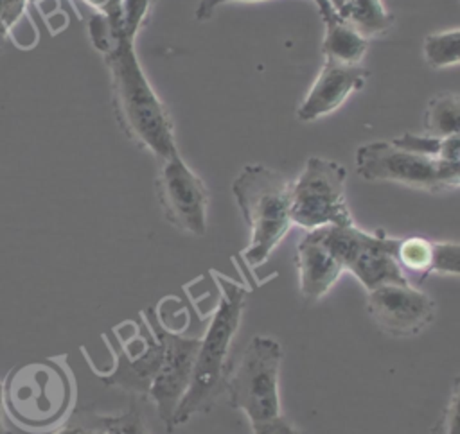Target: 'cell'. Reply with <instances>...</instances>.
<instances>
[{
  "label": "cell",
  "instance_id": "6da1fadb",
  "mask_svg": "<svg viewBox=\"0 0 460 434\" xmlns=\"http://www.w3.org/2000/svg\"><path fill=\"white\" fill-rule=\"evenodd\" d=\"M88 36L93 48L108 65L111 97L117 120L126 136L156 160L180 152L171 115L151 86L120 20L93 14L88 22Z\"/></svg>",
  "mask_w": 460,
  "mask_h": 434
},
{
  "label": "cell",
  "instance_id": "7a4b0ae2",
  "mask_svg": "<svg viewBox=\"0 0 460 434\" xmlns=\"http://www.w3.org/2000/svg\"><path fill=\"white\" fill-rule=\"evenodd\" d=\"M212 276L219 291V301L205 334L199 335L192 378L172 416L169 432L187 423L192 416L210 411L221 393H225V380L230 369L228 355L246 308L248 289L216 271H212Z\"/></svg>",
  "mask_w": 460,
  "mask_h": 434
},
{
  "label": "cell",
  "instance_id": "3957f363",
  "mask_svg": "<svg viewBox=\"0 0 460 434\" xmlns=\"http://www.w3.org/2000/svg\"><path fill=\"white\" fill-rule=\"evenodd\" d=\"M232 194L250 230V240L241 256L250 267H259L293 226L291 181L271 167L248 163L234 178Z\"/></svg>",
  "mask_w": 460,
  "mask_h": 434
},
{
  "label": "cell",
  "instance_id": "277c9868",
  "mask_svg": "<svg viewBox=\"0 0 460 434\" xmlns=\"http://www.w3.org/2000/svg\"><path fill=\"white\" fill-rule=\"evenodd\" d=\"M282 344L270 335H253L239 360L228 369L225 393L228 405L241 411L250 423L266 421L282 414L280 368Z\"/></svg>",
  "mask_w": 460,
  "mask_h": 434
},
{
  "label": "cell",
  "instance_id": "5b68a950",
  "mask_svg": "<svg viewBox=\"0 0 460 434\" xmlns=\"http://www.w3.org/2000/svg\"><path fill=\"white\" fill-rule=\"evenodd\" d=\"M356 172L365 181L399 183L415 190L440 194L460 188V170L435 154L402 147L394 140H376L356 149Z\"/></svg>",
  "mask_w": 460,
  "mask_h": 434
},
{
  "label": "cell",
  "instance_id": "8992f818",
  "mask_svg": "<svg viewBox=\"0 0 460 434\" xmlns=\"http://www.w3.org/2000/svg\"><path fill=\"white\" fill-rule=\"evenodd\" d=\"M347 169L340 161L309 156L291 181V221L309 230L354 224L345 195Z\"/></svg>",
  "mask_w": 460,
  "mask_h": 434
},
{
  "label": "cell",
  "instance_id": "52a82bcc",
  "mask_svg": "<svg viewBox=\"0 0 460 434\" xmlns=\"http://www.w3.org/2000/svg\"><path fill=\"white\" fill-rule=\"evenodd\" d=\"M323 246L350 271L356 280L372 291L383 283L408 282L395 260L397 237H390L385 230L365 231L356 224L323 226L313 230Z\"/></svg>",
  "mask_w": 460,
  "mask_h": 434
},
{
  "label": "cell",
  "instance_id": "ba28073f",
  "mask_svg": "<svg viewBox=\"0 0 460 434\" xmlns=\"http://www.w3.org/2000/svg\"><path fill=\"white\" fill-rule=\"evenodd\" d=\"M142 316L162 344L160 366L147 398L155 404L156 414L169 432L172 416L183 400L192 378L194 362L199 350V335H183L181 332L167 328L160 321L155 307L146 308Z\"/></svg>",
  "mask_w": 460,
  "mask_h": 434
},
{
  "label": "cell",
  "instance_id": "9c48e42d",
  "mask_svg": "<svg viewBox=\"0 0 460 434\" xmlns=\"http://www.w3.org/2000/svg\"><path fill=\"white\" fill-rule=\"evenodd\" d=\"M70 384L59 369L32 364L13 371L5 382V409L18 423L45 427L54 423L68 409Z\"/></svg>",
  "mask_w": 460,
  "mask_h": 434
},
{
  "label": "cell",
  "instance_id": "30bf717a",
  "mask_svg": "<svg viewBox=\"0 0 460 434\" xmlns=\"http://www.w3.org/2000/svg\"><path fill=\"white\" fill-rule=\"evenodd\" d=\"M129 334H124L120 325L111 330L115 334L113 341L119 344L113 350L115 366L102 371L92 366V369L106 386L147 398L160 366L162 344L142 312L138 319L129 321Z\"/></svg>",
  "mask_w": 460,
  "mask_h": 434
},
{
  "label": "cell",
  "instance_id": "8fae6325",
  "mask_svg": "<svg viewBox=\"0 0 460 434\" xmlns=\"http://www.w3.org/2000/svg\"><path fill=\"white\" fill-rule=\"evenodd\" d=\"M156 195L164 217L180 231L201 237L208 228V188L180 152L160 160Z\"/></svg>",
  "mask_w": 460,
  "mask_h": 434
},
{
  "label": "cell",
  "instance_id": "7c38bea8",
  "mask_svg": "<svg viewBox=\"0 0 460 434\" xmlns=\"http://www.w3.org/2000/svg\"><path fill=\"white\" fill-rule=\"evenodd\" d=\"M365 308L385 334L392 337H411L433 323L437 303L413 283L402 282L383 283L367 291Z\"/></svg>",
  "mask_w": 460,
  "mask_h": 434
},
{
  "label": "cell",
  "instance_id": "4fadbf2b",
  "mask_svg": "<svg viewBox=\"0 0 460 434\" xmlns=\"http://www.w3.org/2000/svg\"><path fill=\"white\" fill-rule=\"evenodd\" d=\"M370 72L363 65H338L325 61L311 88L296 108L300 122H314L336 111L354 91H359Z\"/></svg>",
  "mask_w": 460,
  "mask_h": 434
},
{
  "label": "cell",
  "instance_id": "5bb4252c",
  "mask_svg": "<svg viewBox=\"0 0 460 434\" xmlns=\"http://www.w3.org/2000/svg\"><path fill=\"white\" fill-rule=\"evenodd\" d=\"M295 267L298 292L307 303L320 301L345 271L341 262L323 246L313 230H309L296 244Z\"/></svg>",
  "mask_w": 460,
  "mask_h": 434
},
{
  "label": "cell",
  "instance_id": "9a60e30c",
  "mask_svg": "<svg viewBox=\"0 0 460 434\" xmlns=\"http://www.w3.org/2000/svg\"><path fill=\"white\" fill-rule=\"evenodd\" d=\"M323 27L325 32L322 39V52L325 61L338 65H361L370 39L343 22L340 14L323 22Z\"/></svg>",
  "mask_w": 460,
  "mask_h": 434
},
{
  "label": "cell",
  "instance_id": "2e32d148",
  "mask_svg": "<svg viewBox=\"0 0 460 434\" xmlns=\"http://www.w3.org/2000/svg\"><path fill=\"white\" fill-rule=\"evenodd\" d=\"M338 14L367 39L383 36L395 25V16L385 7L383 0H347Z\"/></svg>",
  "mask_w": 460,
  "mask_h": 434
},
{
  "label": "cell",
  "instance_id": "e0dca14e",
  "mask_svg": "<svg viewBox=\"0 0 460 434\" xmlns=\"http://www.w3.org/2000/svg\"><path fill=\"white\" fill-rule=\"evenodd\" d=\"M424 133L438 138H460V95L438 93L428 100Z\"/></svg>",
  "mask_w": 460,
  "mask_h": 434
},
{
  "label": "cell",
  "instance_id": "ac0fdd59",
  "mask_svg": "<svg viewBox=\"0 0 460 434\" xmlns=\"http://www.w3.org/2000/svg\"><path fill=\"white\" fill-rule=\"evenodd\" d=\"M422 54L426 65L435 70L460 65V27L428 34Z\"/></svg>",
  "mask_w": 460,
  "mask_h": 434
},
{
  "label": "cell",
  "instance_id": "d6986e66",
  "mask_svg": "<svg viewBox=\"0 0 460 434\" xmlns=\"http://www.w3.org/2000/svg\"><path fill=\"white\" fill-rule=\"evenodd\" d=\"M77 425L93 429L102 434H147L146 421L137 405H131L120 414H93L86 412Z\"/></svg>",
  "mask_w": 460,
  "mask_h": 434
},
{
  "label": "cell",
  "instance_id": "ffe728a7",
  "mask_svg": "<svg viewBox=\"0 0 460 434\" xmlns=\"http://www.w3.org/2000/svg\"><path fill=\"white\" fill-rule=\"evenodd\" d=\"M429 274L460 278V242L429 240L426 276Z\"/></svg>",
  "mask_w": 460,
  "mask_h": 434
},
{
  "label": "cell",
  "instance_id": "44dd1931",
  "mask_svg": "<svg viewBox=\"0 0 460 434\" xmlns=\"http://www.w3.org/2000/svg\"><path fill=\"white\" fill-rule=\"evenodd\" d=\"M428 434H460V373L455 377L449 398Z\"/></svg>",
  "mask_w": 460,
  "mask_h": 434
},
{
  "label": "cell",
  "instance_id": "7402d4cb",
  "mask_svg": "<svg viewBox=\"0 0 460 434\" xmlns=\"http://www.w3.org/2000/svg\"><path fill=\"white\" fill-rule=\"evenodd\" d=\"M155 0H120V25L129 38H137L144 27Z\"/></svg>",
  "mask_w": 460,
  "mask_h": 434
},
{
  "label": "cell",
  "instance_id": "603a6c76",
  "mask_svg": "<svg viewBox=\"0 0 460 434\" xmlns=\"http://www.w3.org/2000/svg\"><path fill=\"white\" fill-rule=\"evenodd\" d=\"M29 0H0V43L9 36L27 9Z\"/></svg>",
  "mask_w": 460,
  "mask_h": 434
},
{
  "label": "cell",
  "instance_id": "cb8c5ba5",
  "mask_svg": "<svg viewBox=\"0 0 460 434\" xmlns=\"http://www.w3.org/2000/svg\"><path fill=\"white\" fill-rule=\"evenodd\" d=\"M252 434H305L300 427H296L293 421H289L284 414L275 416L266 421L250 423Z\"/></svg>",
  "mask_w": 460,
  "mask_h": 434
},
{
  "label": "cell",
  "instance_id": "d4e9b609",
  "mask_svg": "<svg viewBox=\"0 0 460 434\" xmlns=\"http://www.w3.org/2000/svg\"><path fill=\"white\" fill-rule=\"evenodd\" d=\"M253 2H262V0H199V4L196 5V11H194V18L198 22H208L216 9L219 5H225V4H253Z\"/></svg>",
  "mask_w": 460,
  "mask_h": 434
},
{
  "label": "cell",
  "instance_id": "484cf974",
  "mask_svg": "<svg viewBox=\"0 0 460 434\" xmlns=\"http://www.w3.org/2000/svg\"><path fill=\"white\" fill-rule=\"evenodd\" d=\"M97 14L110 20H120V0H84Z\"/></svg>",
  "mask_w": 460,
  "mask_h": 434
},
{
  "label": "cell",
  "instance_id": "4316f807",
  "mask_svg": "<svg viewBox=\"0 0 460 434\" xmlns=\"http://www.w3.org/2000/svg\"><path fill=\"white\" fill-rule=\"evenodd\" d=\"M316 9H318V14L322 18V22H327L331 18H334L338 14V11L334 9V5L329 2V0H313Z\"/></svg>",
  "mask_w": 460,
  "mask_h": 434
},
{
  "label": "cell",
  "instance_id": "83f0119b",
  "mask_svg": "<svg viewBox=\"0 0 460 434\" xmlns=\"http://www.w3.org/2000/svg\"><path fill=\"white\" fill-rule=\"evenodd\" d=\"M56 434H83V427H79V425H66V427H63V429H59Z\"/></svg>",
  "mask_w": 460,
  "mask_h": 434
},
{
  "label": "cell",
  "instance_id": "f1b7e54d",
  "mask_svg": "<svg viewBox=\"0 0 460 434\" xmlns=\"http://www.w3.org/2000/svg\"><path fill=\"white\" fill-rule=\"evenodd\" d=\"M5 409V382H0V420Z\"/></svg>",
  "mask_w": 460,
  "mask_h": 434
},
{
  "label": "cell",
  "instance_id": "f546056e",
  "mask_svg": "<svg viewBox=\"0 0 460 434\" xmlns=\"http://www.w3.org/2000/svg\"><path fill=\"white\" fill-rule=\"evenodd\" d=\"M329 2H331V4L334 5V9L338 11V9H340V7H341V5H343L347 0H329Z\"/></svg>",
  "mask_w": 460,
  "mask_h": 434
},
{
  "label": "cell",
  "instance_id": "4dcf8cb0",
  "mask_svg": "<svg viewBox=\"0 0 460 434\" xmlns=\"http://www.w3.org/2000/svg\"><path fill=\"white\" fill-rule=\"evenodd\" d=\"M77 425V423H75ZM81 427V425H79ZM83 434H102V432H99V430H93V429H84L83 427Z\"/></svg>",
  "mask_w": 460,
  "mask_h": 434
}]
</instances>
